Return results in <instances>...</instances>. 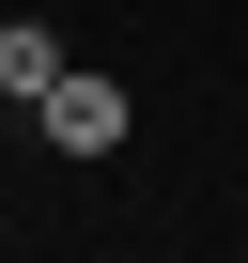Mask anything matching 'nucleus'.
I'll use <instances>...</instances> for the list:
<instances>
[{
	"label": "nucleus",
	"mask_w": 248,
	"mask_h": 263,
	"mask_svg": "<svg viewBox=\"0 0 248 263\" xmlns=\"http://www.w3.org/2000/svg\"><path fill=\"white\" fill-rule=\"evenodd\" d=\"M124 124H140V93H124V78H93V62L47 78V140H62V155H124Z\"/></svg>",
	"instance_id": "obj_1"
},
{
	"label": "nucleus",
	"mask_w": 248,
	"mask_h": 263,
	"mask_svg": "<svg viewBox=\"0 0 248 263\" xmlns=\"http://www.w3.org/2000/svg\"><path fill=\"white\" fill-rule=\"evenodd\" d=\"M47 78H62V31H47V16H0V93L47 108Z\"/></svg>",
	"instance_id": "obj_2"
}]
</instances>
